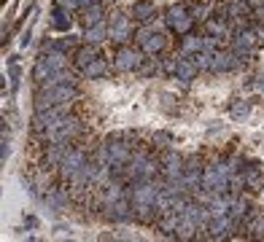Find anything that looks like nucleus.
<instances>
[{
    "mask_svg": "<svg viewBox=\"0 0 264 242\" xmlns=\"http://www.w3.org/2000/svg\"><path fill=\"white\" fill-rule=\"evenodd\" d=\"M43 135L49 137V143H68L73 135H79V121H76L73 116H62V119L54 124V127L46 129Z\"/></svg>",
    "mask_w": 264,
    "mask_h": 242,
    "instance_id": "f257e3e1",
    "label": "nucleus"
},
{
    "mask_svg": "<svg viewBox=\"0 0 264 242\" xmlns=\"http://www.w3.org/2000/svg\"><path fill=\"white\" fill-rule=\"evenodd\" d=\"M87 165V153L81 151V148H71V151L65 153V159H62V165L57 167V173L62 181H73V175L79 173V170Z\"/></svg>",
    "mask_w": 264,
    "mask_h": 242,
    "instance_id": "f03ea898",
    "label": "nucleus"
},
{
    "mask_svg": "<svg viewBox=\"0 0 264 242\" xmlns=\"http://www.w3.org/2000/svg\"><path fill=\"white\" fill-rule=\"evenodd\" d=\"M141 51H135V49H127V46H121L119 51H116V57H113V65L116 70H121V73H127V70H138L141 67Z\"/></svg>",
    "mask_w": 264,
    "mask_h": 242,
    "instance_id": "7ed1b4c3",
    "label": "nucleus"
},
{
    "mask_svg": "<svg viewBox=\"0 0 264 242\" xmlns=\"http://www.w3.org/2000/svg\"><path fill=\"white\" fill-rule=\"evenodd\" d=\"M108 30H111V41H116V43H127L132 38V25L124 14H113Z\"/></svg>",
    "mask_w": 264,
    "mask_h": 242,
    "instance_id": "20e7f679",
    "label": "nucleus"
},
{
    "mask_svg": "<svg viewBox=\"0 0 264 242\" xmlns=\"http://www.w3.org/2000/svg\"><path fill=\"white\" fill-rule=\"evenodd\" d=\"M183 156L178 151H170L165 153V159H162V173H165L167 181H178V178H183Z\"/></svg>",
    "mask_w": 264,
    "mask_h": 242,
    "instance_id": "39448f33",
    "label": "nucleus"
},
{
    "mask_svg": "<svg viewBox=\"0 0 264 242\" xmlns=\"http://www.w3.org/2000/svg\"><path fill=\"white\" fill-rule=\"evenodd\" d=\"M68 151H71V148H68V143H49V145H46V153H43V165L57 170V167L62 165V159H65Z\"/></svg>",
    "mask_w": 264,
    "mask_h": 242,
    "instance_id": "423d86ee",
    "label": "nucleus"
},
{
    "mask_svg": "<svg viewBox=\"0 0 264 242\" xmlns=\"http://www.w3.org/2000/svg\"><path fill=\"white\" fill-rule=\"evenodd\" d=\"M237 67V54L232 51H216L213 54V73H229Z\"/></svg>",
    "mask_w": 264,
    "mask_h": 242,
    "instance_id": "0eeeda50",
    "label": "nucleus"
},
{
    "mask_svg": "<svg viewBox=\"0 0 264 242\" xmlns=\"http://www.w3.org/2000/svg\"><path fill=\"white\" fill-rule=\"evenodd\" d=\"M235 223H237V221H232L229 215L211 218V223H208V231H211L213 239H224V237H229V231H232V226H235Z\"/></svg>",
    "mask_w": 264,
    "mask_h": 242,
    "instance_id": "6e6552de",
    "label": "nucleus"
},
{
    "mask_svg": "<svg viewBox=\"0 0 264 242\" xmlns=\"http://www.w3.org/2000/svg\"><path fill=\"white\" fill-rule=\"evenodd\" d=\"M105 38H111V30L105 27V22H97L84 30V43H103Z\"/></svg>",
    "mask_w": 264,
    "mask_h": 242,
    "instance_id": "1a4fd4ad",
    "label": "nucleus"
},
{
    "mask_svg": "<svg viewBox=\"0 0 264 242\" xmlns=\"http://www.w3.org/2000/svg\"><path fill=\"white\" fill-rule=\"evenodd\" d=\"M100 57V51H97V43H84L76 49V65L79 67H87L89 62H95Z\"/></svg>",
    "mask_w": 264,
    "mask_h": 242,
    "instance_id": "9d476101",
    "label": "nucleus"
},
{
    "mask_svg": "<svg viewBox=\"0 0 264 242\" xmlns=\"http://www.w3.org/2000/svg\"><path fill=\"white\" fill-rule=\"evenodd\" d=\"M256 30H243L237 38H235V54H248L256 46Z\"/></svg>",
    "mask_w": 264,
    "mask_h": 242,
    "instance_id": "9b49d317",
    "label": "nucleus"
},
{
    "mask_svg": "<svg viewBox=\"0 0 264 242\" xmlns=\"http://www.w3.org/2000/svg\"><path fill=\"white\" fill-rule=\"evenodd\" d=\"M129 14L138 22H149L154 17V0H135V3H132V9H129Z\"/></svg>",
    "mask_w": 264,
    "mask_h": 242,
    "instance_id": "f8f14e48",
    "label": "nucleus"
},
{
    "mask_svg": "<svg viewBox=\"0 0 264 242\" xmlns=\"http://www.w3.org/2000/svg\"><path fill=\"white\" fill-rule=\"evenodd\" d=\"M103 17H105V9H103L100 3H92V6H87V9H84L81 25H84V27H92V25H97V22H105Z\"/></svg>",
    "mask_w": 264,
    "mask_h": 242,
    "instance_id": "ddd939ff",
    "label": "nucleus"
},
{
    "mask_svg": "<svg viewBox=\"0 0 264 242\" xmlns=\"http://www.w3.org/2000/svg\"><path fill=\"white\" fill-rule=\"evenodd\" d=\"M71 9H65V6H54V11H51V25L57 27V30H71Z\"/></svg>",
    "mask_w": 264,
    "mask_h": 242,
    "instance_id": "4468645a",
    "label": "nucleus"
},
{
    "mask_svg": "<svg viewBox=\"0 0 264 242\" xmlns=\"http://www.w3.org/2000/svg\"><path fill=\"white\" fill-rule=\"evenodd\" d=\"M197 65H194V59H178V70H175V78L183 84L194 81V75H197Z\"/></svg>",
    "mask_w": 264,
    "mask_h": 242,
    "instance_id": "2eb2a0df",
    "label": "nucleus"
},
{
    "mask_svg": "<svg viewBox=\"0 0 264 242\" xmlns=\"http://www.w3.org/2000/svg\"><path fill=\"white\" fill-rule=\"evenodd\" d=\"M81 73H84V78H89V81H95V78H103L105 73H108V65H105V59H95V62H89L87 67H81Z\"/></svg>",
    "mask_w": 264,
    "mask_h": 242,
    "instance_id": "dca6fc26",
    "label": "nucleus"
},
{
    "mask_svg": "<svg viewBox=\"0 0 264 242\" xmlns=\"http://www.w3.org/2000/svg\"><path fill=\"white\" fill-rule=\"evenodd\" d=\"M43 62H46V65H49V67L54 70V73H57V70H65V65H68V57H65V51H62V49H51V51L43 57Z\"/></svg>",
    "mask_w": 264,
    "mask_h": 242,
    "instance_id": "f3484780",
    "label": "nucleus"
},
{
    "mask_svg": "<svg viewBox=\"0 0 264 242\" xmlns=\"http://www.w3.org/2000/svg\"><path fill=\"white\" fill-rule=\"evenodd\" d=\"M143 46V54H159L162 49H165V35H159V33H151L149 38H146V41L141 43Z\"/></svg>",
    "mask_w": 264,
    "mask_h": 242,
    "instance_id": "a211bd4d",
    "label": "nucleus"
},
{
    "mask_svg": "<svg viewBox=\"0 0 264 242\" xmlns=\"http://www.w3.org/2000/svg\"><path fill=\"white\" fill-rule=\"evenodd\" d=\"M229 116H232L235 121H245L248 116H251V103H245V100H232Z\"/></svg>",
    "mask_w": 264,
    "mask_h": 242,
    "instance_id": "6ab92c4d",
    "label": "nucleus"
},
{
    "mask_svg": "<svg viewBox=\"0 0 264 242\" xmlns=\"http://www.w3.org/2000/svg\"><path fill=\"white\" fill-rule=\"evenodd\" d=\"M208 33L216 35V38H227L229 35V25H227V17H219V19H208Z\"/></svg>",
    "mask_w": 264,
    "mask_h": 242,
    "instance_id": "aec40b11",
    "label": "nucleus"
},
{
    "mask_svg": "<svg viewBox=\"0 0 264 242\" xmlns=\"http://www.w3.org/2000/svg\"><path fill=\"white\" fill-rule=\"evenodd\" d=\"M245 215H248V202L229 197V218L232 221H240V218H245Z\"/></svg>",
    "mask_w": 264,
    "mask_h": 242,
    "instance_id": "412c9836",
    "label": "nucleus"
},
{
    "mask_svg": "<svg viewBox=\"0 0 264 242\" xmlns=\"http://www.w3.org/2000/svg\"><path fill=\"white\" fill-rule=\"evenodd\" d=\"M186 14H189L186 3H175V6H170V9H167V17H165V19H167V25L173 27L178 19H183V17H186Z\"/></svg>",
    "mask_w": 264,
    "mask_h": 242,
    "instance_id": "4be33fe9",
    "label": "nucleus"
},
{
    "mask_svg": "<svg viewBox=\"0 0 264 242\" xmlns=\"http://www.w3.org/2000/svg\"><path fill=\"white\" fill-rule=\"evenodd\" d=\"M181 49H183V54H197V51H203V38H197V35H186V38H183V43H181Z\"/></svg>",
    "mask_w": 264,
    "mask_h": 242,
    "instance_id": "5701e85b",
    "label": "nucleus"
},
{
    "mask_svg": "<svg viewBox=\"0 0 264 242\" xmlns=\"http://www.w3.org/2000/svg\"><path fill=\"white\" fill-rule=\"evenodd\" d=\"M211 14H213V9L208 3H194L191 6V17L197 22H208V19H211Z\"/></svg>",
    "mask_w": 264,
    "mask_h": 242,
    "instance_id": "b1692460",
    "label": "nucleus"
},
{
    "mask_svg": "<svg viewBox=\"0 0 264 242\" xmlns=\"http://www.w3.org/2000/svg\"><path fill=\"white\" fill-rule=\"evenodd\" d=\"M191 59H194V65H197L200 70H213V54L211 51H197Z\"/></svg>",
    "mask_w": 264,
    "mask_h": 242,
    "instance_id": "393cba45",
    "label": "nucleus"
},
{
    "mask_svg": "<svg viewBox=\"0 0 264 242\" xmlns=\"http://www.w3.org/2000/svg\"><path fill=\"white\" fill-rule=\"evenodd\" d=\"M57 49H62V51H68V49H79V41H76L73 35H68L65 41H59V43H54Z\"/></svg>",
    "mask_w": 264,
    "mask_h": 242,
    "instance_id": "a878e982",
    "label": "nucleus"
},
{
    "mask_svg": "<svg viewBox=\"0 0 264 242\" xmlns=\"http://www.w3.org/2000/svg\"><path fill=\"white\" fill-rule=\"evenodd\" d=\"M9 73H11V84H14V87H19V78H22V67L17 65V62H11Z\"/></svg>",
    "mask_w": 264,
    "mask_h": 242,
    "instance_id": "bb28decb",
    "label": "nucleus"
},
{
    "mask_svg": "<svg viewBox=\"0 0 264 242\" xmlns=\"http://www.w3.org/2000/svg\"><path fill=\"white\" fill-rule=\"evenodd\" d=\"M251 234H253V237H261V234H264V218L251 221Z\"/></svg>",
    "mask_w": 264,
    "mask_h": 242,
    "instance_id": "cd10ccee",
    "label": "nucleus"
},
{
    "mask_svg": "<svg viewBox=\"0 0 264 242\" xmlns=\"http://www.w3.org/2000/svg\"><path fill=\"white\" fill-rule=\"evenodd\" d=\"M59 6H65V9H81V0H57Z\"/></svg>",
    "mask_w": 264,
    "mask_h": 242,
    "instance_id": "c85d7f7f",
    "label": "nucleus"
},
{
    "mask_svg": "<svg viewBox=\"0 0 264 242\" xmlns=\"http://www.w3.org/2000/svg\"><path fill=\"white\" fill-rule=\"evenodd\" d=\"M135 35H138V43H143V41H146V38H149V35H151V30H149V27H141V30H138V33H135Z\"/></svg>",
    "mask_w": 264,
    "mask_h": 242,
    "instance_id": "c756f323",
    "label": "nucleus"
},
{
    "mask_svg": "<svg viewBox=\"0 0 264 242\" xmlns=\"http://www.w3.org/2000/svg\"><path fill=\"white\" fill-rule=\"evenodd\" d=\"M154 140H157V143H167V140H170V132H157V135H154Z\"/></svg>",
    "mask_w": 264,
    "mask_h": 242,
    "instance_id": "7c9ffc66",
    "label": "nucleus"
},
{
    "mask_svg": "<svg viewBox=\"0 0 264 242\" xmlns=\"http://www.w3.org/2000/svg\"><path fill=\"white\" fill-rule=\"evenodd\" d=\"M248 6H251V9H259V6H261V0H248Z\"/></svg>",
    "mask_w": 264,
    "mask_h": 242,
    "instance_id": "2f4dec72",
    "label": "nucleus"
},
{
    "mask_svg": "<svg viewBox=\"0 0 264 242\" xmlns=\"http://www.w3.org/2000/svg\"><path fill=\"white\" fill-rule=\"evenodd\" d=\"M259 89H264V73H259Z\"/></svg>",
    "mask_w": 264,
    "mask_h": 242,
    "instance_id": "473e14b6",
    "label": "nucleus"
}]
</instances>
